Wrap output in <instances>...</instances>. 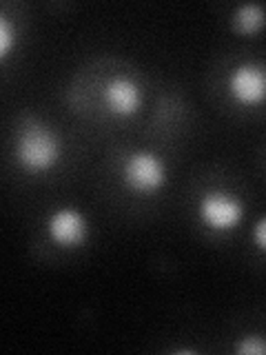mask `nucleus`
Instances as JSON below:
<instances>
[{"label":"nucleus","instance_id":"nucleus-3","mask_svg":"<svg viewBox=\"0 0 266 355\" xmlns=\"http://www.w3.org/2000/svg\"><path fill=\"white\" fill-rule=\"evenodd\" d=\"M197 218L202 227L211 233L224 236V233L236 231L244 220V202L229 191L213 189V191L202 193L197 200Z\"/></svg>","mask_w":266,"mask_h":355},{"label":"nucleus","instance_id":"nucleus-7","mask_svg":"<svg viewBox=\"0 0 266 355\" xmlns=\"http://www.w3.org/2000/svg\"><path fill=\"white\" fill-rule=\"evenodd\" d=\"M233 27L242 36H258L266 27V9L262 5H242L233 16Z\"/></svg>","mask_w":266,"mask_h":355},{"label":"nucleus","instance_id":"nucleus-1","mask_svg":"<svg viewBox=\"0 0 266 355\" xmlns=\"http://www.w3.org/2000/svg\"><path fill=\"white\" fill-rule=\"evenodd\" d=\"M62 142L58 133L42 122L22 127L16 142V160L27 173H47L60 162Z\"/></svg>","mask_w":266,"mask_h":355},{"label":"nucleus","instance_id":"nucleus-9","mask_svg":"<svg viewBox=\"0 0 266 355\" xmlns=\"http://www.w3.org/2000/svg\"><path fill=\"white\" fill-rule=\"evenodd\" d=\"M16 44V31L7 16H0V60H7Z\"/></svg>","mask_w":266,"mask_h":355},{"label":"nucleus","instance_id":"nucleus-10","mask_svg":"<svg viewBox=\"0 0 266 355\" xmlns=\"http://www.w3.org/2000/svg\"><path fill=\"white\" fill-rule=\"evenodd\" d=\"M251 238H253L255 249L262 251V253H266V216L255 222V227H253V231H251Z\"/></svg>","mask_w":266,"mask_h":355},{"label":"nucleus","instance_id":"nucleus-5","mask_svg":"<svg viewBox=\"0 0 266 355\" xmlns=\"http://www.w3.org/2000/svg\"><path fill=\"white\" fill-rule=\"evenodd\" d=\"M47 236L60 249H78L89 238V222L76 207H60L47 218Z\"/></svg>","mask_w":266,"mask_h":355},{"label":"nucleus","instance_id":"nucleus-8","mask_svg":"<svg viewBox=\"0 0 266 355\" xmlns=\"http://www.w3.org/2000/svg\"><path fill=\"white\" fill-rule=\"evenodd\" d=\"M236 351L240 355H266V338L258 333H249V336L240 338Z\"/></svg>","mask_w":266,"mask_h":355},{"label":"nucleus","instance_id":"nucleus-6","mask_svg":"<svg viewBox=\"0 0 266 355\" xmlns=\"http://www.w3.org/2000/svg\"><path fill=\"white\" fill-rule=\"evenodd\" d=\"M103 100L111 116L131 118L142 109V92L138 83L127 76H116L103 87Z\"/></svg>","mask_w":266,"mask_h":355},{"label":"nucleus","instance_id":"nucleus-2","mask_svg":"<svg viewBox=\"0 0 266 355\" xmlns=\"http://www.w3.org/2000/svg\"><path fill=\"white\" fill-rule=\"evenodd\" d=\"M120 175L131 193L153 196L166 184V162L155 151L138 149L125 158Z\"/></svg>","mask_w":266,"mask_h":355},{"label":"nucleus","instance_id":"nucleus-4","mask_svg":"<svg viewBox=\"0 0 266 355\" xmlns=\"http://www.w3.org/2000/svg\"><path fill=\"white\" fill-rule=\"evenodd\" d=\"M229 96L240 107H262L266 105V64L247 60L233 67L227 80Z\"/></svg>","mask_w":266,"mask_h":355}]
</instances>
